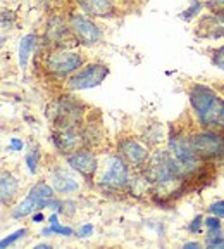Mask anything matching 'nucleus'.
I'll return each instance as SVG.
<instances>
[{
    "label": "nucleus",
    "instance_id": "10",
    "mask_svg": "<svg viewBox=\"0 0 224 249\" xmlns=\"http://www.w3.org/2000/svg\"><path fill=\"white\" fill-rule=\"evenodd\" d=\"M117 151H119V156H123V160L128 164H133V166H143V164L148 163V160H150L148 149L140 144L138 140L129 139V137L119 140Z\"/></svg>",
    "mask_w": 224,
    "mask_h": 249
},
{
    "label": "nucleus",
    "instance_id": "27",
    "mask_svg": "<svg viewBox=\"0 0 224 249\" xmlns=\"http://www.w3.org/2000/svg\"><path fill=\"white\" fill-rule=\"evenodd\" d=\"M205 227L209 230H214V229H221V222H219V216H210L205 220Z\"/></svg>",
    "mask_w": 224,
    "mask_h": 249
},
{
    "label": "nucleus",
    "instance_id": "1",
    "mask_svg": "<svg viewBox=\"0 0 224 249\" xmlns=\"http://www.w3.org/2000/svg\"><path fill=\"white\" fill-rule=\"evenodd\" d=\"M188 97L190 106L197 114L202 126H212V124L219 123L224 102L210 87L195 83L188 90Z\"/></svg>",
    "mask_w": 224,
    "mask_h": 249
},
{
    "label": "nucleus",
    "instance_id": "28",
    "mask_svg": "<svg viewBox=\"0 0 224 249\" xmlns=\"http://www.w3.org/2000/svg\"><path fill=\"white\" fill-rule=\"evenodd\" d=\"M23 147H24L23 140H19V139H11V144H9V151L17 152V151H23Z\"/></svg>",
    "mask_w": 224,
    "mask_h": 249
},
{
    "label": "nucleus",
    "instance_id": "20",
    "mask_svg": "<svg viewBox=\"0 0 224 249\" xmlns=\"http://www.w3.org/2000/svg\"><path fill=\"white\" fill-rule=\"evenodd\" d=\"M38 160H40V152H38V149H35V147L31 149V151L26 154V158H24L26 166H28V170H30L31 175H35L36 170H38Z\"/></svg>",
    "mask_w": 224,
    "mask_h": 249
},
{
    "label": "nucleus",
    "instance_id": "22",
    "mask_svg": "<svg viewBox=\"0 0 224 249\" xmlns=\"http://www.w3.org/2000/svg\"><path fill=\"white\" fill-rule=\"evenodd\" d=\"M212 64L216 68H219L221 71H224V47H219L217 51H214V54H212Z\"/></svg>",
    "mask_w": 224,
    "mask_h": 249
},
{
    "label": "nucleus",
    "instance_id": "5",
    "mask_svg": "<svg viewBox=\"0 0 224 249\" xmlns=\"http://www.w3.org/2000/svg\"><path fill=\"white\" fill-rule=\"evenodd\" d=\"M190 142L195 154L200 160H219L224 158V135L217 132H197L190 135Z\"/></svg>",
    "mask_w": 224,
    "mask_h": 249
},
{
    "label": "nucleus",
    "instance_id": "17",
    "mask_svg": "<svg viewBox=\"0 0 224 249\" xmlns=\"http://www.w3.org/2000/svg\"><path fill=\"white\" fill-rule=\"evenodd\" d=\"M36 42H38V38H36V35H33V33H28L26 36L21 38V42H19V66L23 68V70H26L30 55H31V52H33V49H35Z\"/></svg>",
    "mask_w": 224,
    "mask_h": 249
},
{
    "label": "nucleus",
    "instance_id": "14",
    "mask_svg": "<svg viewBox=\"0 0 224 249\" xmlns=\"http://www.w3.org/2000/svg\"><path fill=\"white\" fill-rule=\"evenodd\" d=\"M85 14L93 18H111L117 12L114 0H78Z\"/></svg>",
    "mask_w": 224,
    "mask_h": 249
},
{
    "label": "nucleus",
    "instance_id": "7",
    "mask_svg": "<svg viewBox=\"0 0 224 249\" xmlns=\"http://www.w3.org/2000/svg\"><path fill=\"white\" fill-rule=\"evenodd\" d=\"M69 28L73 31L74 38L81 45H95L102 40L100 26L85 14H73L69 18Z\"/></svg>",
    "mask_w": 224,
    "mask_h": 249
},
{
    "label": "nucleus",
    "instance_id": "33",
    "mask_svg": "<svg viewBox=\"0 0 224 249\" xmlns=\"http://www.w3.org/2000/svg\"><path fill=\"white\" fill-rule=\"evenodd\" d=\"M219 123L224 124V106H223V113H221V118H219Z\"/></svg>",
    "mask_w": 224,
    "mask_h": 249
},
{
    "label": "nucleus",
    "instance_id": "9",
    "mask_svg": "<svg viewBox=\"0 0 224 249\" xmlns=\"http://www.w3.org/2000/svg\"><path fill=\"white\" fill-rule=\"evenodd\" d=\"M128 182H129V171L123 156H111L107 161V170L100 177V185L107 189H121Z\"/></svg>",
    "mask_w": 224,
    "mask_h": 249
},
{
    "label": "nucleus",
    "instance_id": "24",
    "mask_svg": "<svg viewBox=\"0 0 224 249\" xmlns=\"http://www.w3.org/2000/svg\"><path fill=\"white\" fill-rule=\"evenodd\" d=\"M205 7L209 9L210 12H219V14H224V0H209Z\"/></svg>",
    "mask_w": 224,
    "mask_h": 249
},
{
    "label": "nucleus",
    "instance_id": "15",
    "mask_svg": "<svg viewBox=\"0 0 224 249\" xmlns=\"http://www.w3.org/2000/svg\"><path fill=\"white\" fill-rule=\"evenodd\" d=\"M50 180H52V187L57 192H61V194H73V192H76L80 189V183L73 177L64 173V171H52Z\"/></svg>",
    "mask_w": 224,
    "mask_h": 249
},
{
    "label": "nucleus",
    "instance_id": "23",
    "mask_svg": "<svg viewBox=\"0 0 224 249\" xmlns=\"http://www.w3.org/2000/svg\"><path fill=\"white\" fill-rule=\"evenodd\" d=\"M207 211H209L210 214H214V216L224 218V201H217V202H214V204H210V206L207 208Z\"/></svg>",
    "mask_w": 224,
    "mask_h": 249
},
{
    "label": "nucleus",
    "instance_id": "3",
    "mask_svg": "<svg viewBox=\"0 0 224 249\" xmlns=\"http://www.w3.org/2000/svg\"><path fill=\"white\" fill-rule=\"evenodd\" d=\"M147 178L154 183H167L181 178L178 164L169 151L155 152L147 163Z\"/></svg>",
    "mask_w": 224,
    "mask_h": 249
},
{
    "label": "nucleus",
    "instance_id": "16",
    "mask_svg": "<svg viewBox=\"0 0 224 249\" xmlns=\"http://www.w3.org/2000/svg\"><path fill=\"white\" fill-rule=\"evenodd\" d=\"M0 187H2V204L9 206L12 202V199L16 197V194H17V187H19L17 178H16L12 173L4 171V173H2V178H0Z\"/></svg>",
    "mask_w": 224,
    "mask_h": 249
},
{
    "label": "nucleus",
    "instance_id": "29",
    "mask_svg": "<svg viewBox=\"0 0 224 249\" xmlns=\"http://www.w3.org/2000/svg\"><path fill=\"white\" fill-rule=\"evenodd\" d=\"M92 232H93V227L88 223V225L81 227V232H80V233H81V237H88V235H92Z\"/></svg>",
    "mask_w": 224,
    "mask_h": 249
},
{
    "label": "nucleus",
    "instance_id": "25",
    "mask_svg": "<svg viewBox=\"0 0 224 249\" xmlns=\"http://www.w3.org/2000/svg\"><path fill=\"white\" fill-rule=\"evenodd\" d=\"M205 244L209 246V248H224V237H223V233L221 235H212V237H207L205 239Z\"/></svg>",
    "mask_w": 224,
    "mask_h": 249
},
{
    "label": "nucleus",
    "instance_id": "31",
    "mask_svg": "<svg viewBox=\"0 0 224 249\" xmlns=\"http://www.w3.org/2000/svg\"><path fill=\"white\" fill-rule=\"evenodd\" d=\"M42 220H43V214L42 213H35V214H33V222H35V223H40Z\"/></svg>",
    "mask_w": 224,
    "mask_h": 249
},
{
    "label": "nucleus",
    "instance_id": "21",
    "mask_svg": "<svg viewBox=\"0 0 224 249\" xmlns=\"http://www.w3.org/2000/svg\"><path fill=\"white\" fill-rule=\"evenodd\" d=\"M23 235H26V229H19V230H16L14 233H11V235H7V237L2 239V242H0V248L5 249L7 246H12L16 241H19Z\"/></svg>",
    "mask_w": 224,
    "mask_h": 249
},
{
    "label": "nucleus",
    "instance_id": "26",
    "mask_svg": "<svg viewBox=\"0 0 224 249\" xmlns=\"http://www.w3.org/2000/svg\"><path fill=\"white\" fill-rule=\"evenodd\" d=\"M202 222H204L202 214H197V216L193 218V222L188 225V230H190V232H193V233L200 232V230H202Z\"/></svg>",
    "mask_w": 224,
    "mask_h": 249
},
{
    "label": "nucleus",
    "instance_id": "2",
    "mask_svg": "<svg viewBox=\"0 0 224 249\" xmlns=\"http://www.w3.org/2000/svg\"><path fill=\"white\" fill-rule=\"evenodd\" d=\"M85 64V57L74 51H55L45 57V70L55 78H66L81 70Z\"/></svg>",
    "mask_w": 224,
    "mask_h": 249
},
{
    "label": "nucleus",
    "instance_id": "18",
    "mask_svg": "<svg viewBox=\"0 0 224 249\" xmlns=\"http://www.w3.org/2000/svg\"><path fill=\"white\" fill-rule=\"evenodd\" d=\"M204 7H205V4H202L200 0H192L188 9H185V11L179 14V18H181L183 21H192L193 18H197V16L200 14Z\"/></svg>",
    "mask_w": 224,
    "mask_h": 249
},
{
    "label": "nucleus",
    "instance_id": "12",
    "mask_svg": "<svg viewBox=\"0 0 224 249\" xmlns=\"http://www.w3.org/2000/svg\"><path fill=\"white\" fill-rule=\"evenodd\" d=\"M67 164L78 171L80 175H83L86 180H92L93 175L98 170V161L97 158L88 151H76L73 154L67 156Z\"/></svg>",
    "mask_w": 224,
    "mask_h": 249
},
{
    "label": "nucleus",
    "instance_id": "4",
    "mask_svg": "<svg viewBox=\"0 0 224 249\" xmlns=\"http://www.w3.org/2000/svg\"><path fill=\"white\" fill-rule=\"evenodd\" d=\"M54 197V187H50L45 182H38L31 187L28 196L17 206L12 210V216L14 218H24L33 211H40L47 208L48 201Z\"/></svg>",
    "mask_w": 224,
    "mask_h": 249
},
{
    "label": "nucleus",
    "instance_id": "11",
    "mask_svg": "<svg viewBox=\"0 0 224 249\" xmlns=\"http://www.w3.org/2000/svg\"><path fill=\"white\" fill-rule=\"evenodd\" d=\"M195 35L204 40H217L224 36V14L219 12H210V14L202 16L195 28Z\"/></svg>",
    "mask_w": 224,
    "mask_h": 249
},
{
    "label": "nucleus",
    "instance_id": "6",
    "mask_svg": "<svg viewBox=\"0 0 224 249\" xmlns=\"http://www.w3.org/2000/svg\"><path fill=\"white\" fill-rule=\"evenodd\" d=\"M109 76V68L102 62H90L81 70H78L69 78L67 87L71 90H88L93 87H98L105 78Z\"/></svg>",
    "mask_w": 224,
    "mask_h": 249
},
{
    "label": "nucleus",
    "instance_id": "30",
    "mask_svg": "<svg viewBox=\"0 0 224 249\" xmlns=\"http://www.w3.org/2000/svg\"><path fill=\"white\" fill-rule=\"evenodd\" d=\"M200 242H186V244L185 246H183V248H185V249H188V248H200Z\"/></svg>",
    "mask_w": 224,
    "mask_h": 249
},
{
    "label": "nucleus",
    "instance_id": "19",
    "mask_svg": "<svg viewBox=\"0 0 224 249\" xmlns=\"http://www.w3.org/2000/svg\"><path fill=\"white\" fill-rule=\"evenodd\" d=\"M54 233H59V235H66V237H69V235H73V229H69V227H64V225H59V223H52L50 227H47V229L42 230V235H54Z\"/></svg>",
    "mask_w": 224,
    "mask_h": 249
},
{
    "label": "nucleus",
    "instance_id": "8",
    "mask_svg": "<svg viewBox=\"0 0 224 249\" xmlns=\"http://www.w3.org/2000/svg\"><path fill=\"white\" fill-rule=\"evenodd\" d=\"M48 118H52L57 130L76 128L81 120V109L69 101H59L48 107Z\"/></svg>",
    "mask_w": 224,
    "mask_h": 249
},
{
    "label": "nucleus",
    "instance_id": "13",
    "mask_svg": "<svg viewBox=\"0 0 224 249\" xmlns=\"http://www.w3.org/2000/svg\"><path fill=\"white\" fill-rule=\"evenodd\" d=\"M85 142V137L81 133H78L76 128H67V130H59L54 135V144L64 154H73V152L80 151V145Z\"/></svg>",
    "mask_w": 224,
    "mask_h": 249
},
{
    "label": "nucleus",
    "instance_id": "32",
    "mask_svg": "<svg viewBox=\"0 0 224 249\" xmlns=\"http://www.w3.org/2000/svg\"><path fill=\"white\" fill-rule=\"evenodd\" d=\"M48 222H50V225H52V223H59L57 222V214H50V218H48Z\"/></svg>",
    "mask_w": 224,
    "mask_h": 249
}]
</instances>
